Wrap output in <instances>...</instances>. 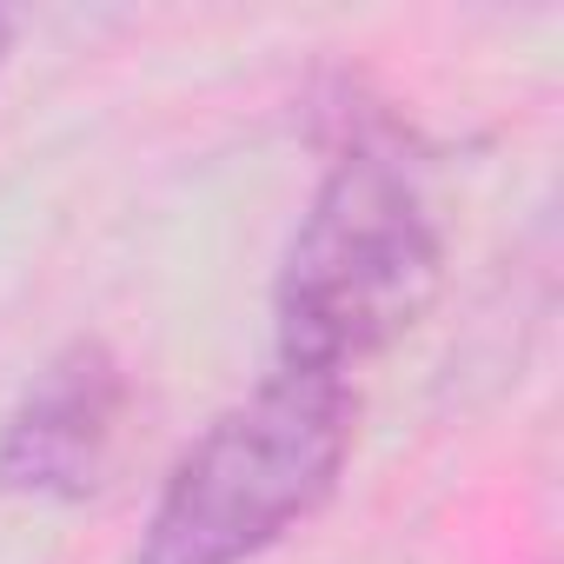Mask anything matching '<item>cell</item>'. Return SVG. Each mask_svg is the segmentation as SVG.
<instances>
[{
  "instance_id": "1",
  "label": "cell",
  "mask_w": 564,
  "mask_h": 564,
  "mask_svg": "<svg viewBox=\"0 0 564 564\" xmlns=\"http://www.w3.org/2000/svg\"><path fill=\"white\" fill-rule=\"evenodd\" d=\"M445 226L425 173L392 133H352L313 186L272 279L279 366L352 379L438 300Z\"/></svg>"
},
{
  "instance_id": "2",
  "label": "cell",
  "mask_w": 564,
  "mask_h": 564,
  "mask_svg": "<svg viewBox=\"0 0 564 564\" xmlns=\"http://www.w3.org/2000/svg\"><path fill=\"white\" fill-rule=\"evenodd\" d=\"M359 438L352 379L265 372L160 478L127 564H252L346 478Z\"/></svg>"
},
{
  "instance_id": "3",
  "label": "cell",
  "mask_w": 564,
  "mask_h": 564,
  "mask_svg": "<svg viewBox=\"0 0 564 564\" xmlns=\"http://www.w3.org/2000/svg\"><path fill=\"white\" fill-rule=\"evenodd\" d=\"M133 386L107 339H67L0 425V491L41 505H87L120 452Z\"/></svg>"
},
{
  "instance_id": "4",
  "label": "cell",
  "mask_w": 564,
  "mask_h": 564,
  "mask_svg": "<svg viewBox=\"0 0 564 564\" xmlns=\"http://www.w3.org/2000/svg\"><path fill=\"white\" fill-rule=\"evenodd\" d=\"M8 54H14V21L0 14V67H8Z\"/></svg>"
}]
</instances>
